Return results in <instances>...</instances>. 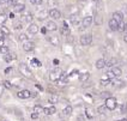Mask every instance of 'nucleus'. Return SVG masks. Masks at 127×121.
I'll return each mask as SVG.
<instances>
[{
	"label": "nucleus",
	"mask_w": 127,
	"mask_h": 121,
	"mask_svg": "<svg viewBox=\"0 0 127 121\" xmlns=\"http://www.w3.org/2000/svg\"><path fill=\"white\" fill-rule=\"evenodd\" d=\"M106 60L104 59H98L97 61H96V68L97 70H102V68H104L106 67Z\"/></svg>",
	"instance_id": "nucleus-18"
},
{
	"label": "nucleus",
	"mask_w": 127,
	"mask_h": 121,
	"mask_svg": "<svg viewBox=\"0 0 127 121\" xmlns=\"http://www.w3.org/2000/svg\"><path fill=\"white\" fill-rule=\"evenodd\" d=\"M5 46V42H4V38H0V47Z\"/></svg>",
	"instance_id": "nucleus-44"
},
{
	"label": "nucleus",
	"mask_w": 127,
	"mask_h": 121,
	"mask_svg": "<svg viewBox=\"0 0 127 121\" xmlns=\"http://www.w3.org/2000/svg\"><path fill=\"white\" fill-rule=\"evenodd\" d=\"M94 23L96 25H102L103 24V17H102V14H99V13L95 14L94 16Z\"/></svg>",
	"instance_id": "nucleus-12"
},
{
	"label": "nucleus",
	"mask_w": 127,
	"mask_h": 121,
	"mask_svg": "<svg viewBox=\"0 0 127 121\" xmlns=\"http://www.w3.org/2000/svg\"><path fill=\"white\" fill-rule=\"evenodd\" d=\"M2 121H8V120H2Z\"/></svg>",
	"instance_id": "nucleus-55"
},
{
	"label": "nucleus",
	"mask_w": 127,
	"mask_h": 121,
	"mask_svg": "<svg viewBox=\"0 0 127 121\" xmlns=\"http://www.w3.org/2000/svg\"><path fill=\"white\" fill-rule=\"evenodd\" d=\"M48 14H49L50 18H53V19H60L61 18V12L57 10V8H50L49 11H48Z\"/></svg>",
	"instance_id": "nucleus-5"
},
{
	"label": "nucleus",
	"mask_w": 127,
	"mask_h": 121,
	"mask_svg": "<svg viewBox=\"0 0 127 121\" xmlns=\"http://www.w3.org/2000/svg\"><path fill=\"white\" fill-rule=\"evenodd\" d=\"M1 31H2V32H4V34H5L6 36L10 35V30H8L6 27H1Z\"/></svg>",
	"instance_id": "nucleus-35"
},
{
	"label": "nucleus",
	"mask_w": 127,
	"mask_h": 121,
	"mask_svg": "<svg viewBox=\"0 0 127 121\" xmlns=\"http://www.w3.org/2000/svg\"><path fill=\"white\" fill-rule=\"evenodd\" d=\"M28 37L29 36L27 35V34H24V32H23V34H21V35L18 36V40H19L21 42H25V41H28Z\"/></svg>",
	"instance_id": "nucleus-26"
},
{
	"label": "nucleus",
	"mask_w": 127,
	"mask_h": 121,
	"mask_svg": "<svg viewBox=\"0 0 127 121\" xmlns=\"http://www.w3.org/2000/svg\"><path fill=\"white\" fill-rule=\"evenodd\" d=\"M101 96H102V97H107V98H108V97H110L109 92H107V91H104V92H101Z\"/></svg>",
	"instance_id": "nucleus-37"
},
{
	"label": "nucleus",
	"mask_w": 127,
	"mask_h": 121,
	"mask_svg": "<svg viewBox=\"0 0 127 121\" xmlns=\"http://www.w3.org/2000/svg\"><path fill=\"white\" fill-rule=\"evenodd\" d=\"M92 23H94V17H92V16H86V17L83 18V21H82V25H83L84 28H89Z\"/></svg>",
	"instance_id": "nucleus-7"
},
{
	"label": "nucleus",
	"mask_w": 127,
	"mask_h": 121,
	"mask_svg": "<svg viewBox=\"0 0 127 121\" xmlns=\"http://www.w3.org/2000/svg\"><path fill=\"white\" fill-rule=\"evenodd\" d=\"M116 65H118V60H116L115 58H112V59H109V60L106 62V67H108V68H112V67L116 66Z\"/></svg>",
	"instance_id": "nucleus-17"
},
{
	"label": "nucleus",
	"mask_w": 127,
	"mask_h": 121,
	"mask_svg": "<svg viewBox=\"0 0 127 121\" xmlns=\"http://www.w3.org/2000/svg\"><path fill=\"white\" fill-rule=\"evenodd\" d=\"M63 113L65 116H70L71 113H72V107H71V106H67L65 109H63Z\"/></svg>",
	"instance_id": "nucleus-25"
},
{
	"label": "nucleus",
	"mask_w": 127,
	"mask_h": 121,
	"mask_svg": "<svg viewBox=\"0 0 127 121\" xmlns=\"http://www.w3.org/2000/svg\"><path fill=\"white\" fill-rule=\"evenodd\" d=\"M113 18L118 22V23H120V22L124 21V14L121 13V12H118V11H116V12L113 13Z\"/></svg>",
	"instance_id": "nucleus-20"
},
{
	"label": "nucleus",
	"mask_w": 127,
	"mask_h": 121,
	"mask_svg": "<svg viewBox=\"0 0 127 121\" xmlns=\"http://www.w3.org/2000/svg\"><path fill=\"white\" fill-rule=\"evenodd\" d=\"M47 31H48V30H47V28H44V27H43V28L41 29V32H42L43 35H44V34H46V32H47Z\"/></svg>",
	"instance_id": "nucleus-42"
},
{
	"label": "nucleus",
	"mask_w": 127,
	"mask_h": 121,
	"mask_svg": "<svg viewBox=\"0 0 127 121\" xmlns=\"http://www.w3.org/2000/svg\"><path fill=\"white\" fill-rule=\"evenodd\" d=\"M17 96L19 97V98H30L31 97V92L29 91V90H22V91H19V92L17 93Z\"/></svg>",
	"instance_id": "nucleus-10"
},
{
	"label": "nucleus",
	"mask_w": 127,
	"mask_h": 121,
	"mask_svg": "<svg viewBox=\"0 0 127 121\" xmlns=\"http://www.w3.org/2000/svg\"><path fill=\"white\" fill-rule=\"evenodd\" d=\"M34 112L37 113V114H41V113H43V107H41V106H35V107H34Z\"/></svg>",
	"instance_id": "nucleus-28"
},
{
	"label": "nucleus",
	"mask_w": 127,
	"mask_h": 121,
	"mask_svg": "<svg viewBox=\"0 0 127 121\" xmlns=\"http://www.w3.org/2000/svg\"><path fill=\"white\" fill-rule=\"evenodd\" d=\"M107 74V78L109 79V80H112V79H115V76H114V73H113V71L112 70H109V71L106 73Z\"/></svg>",
	"instance_id": "nucleus-29"
},
{
	"label": "nucleus",
	"mask_w": 127,
	"mask_h": 121,
	"mask_svg": "<svg viewBox=\"0 0 127 121\" xmlns=\"http://www.w3.org/2000/svg\"><path fill=\"white\" fill-rule=\"evenodd\" d=\"M91 1H98V0H91Z\"/></svg>",
	"instance_id": "nucleus-54"
},
{
	"label": "nucleus",
	"mask_w": 127,
	"mask_h": 121,
	"mask_svg": "<svg viewBox=\"0 0 127 121\" xmlns=\"http://www.w3.org/2000/svg\"><path fill=\"white\" fill-rule=\"evenodd\" d=\"M89 77H90V74L88 72L86 73H82V74H79V80L80 82H86L89 79Z\"/></svg>",
	"instance_id": "nucleus-24"
},
{
	"label": "nucleus",
	"mask_w": 127,
	"mask_h": 121,
	"mask_svg": "<svg viewBox=\"0 0 127 121\" xmlns=\"http://www.w3.org/2000/svg\"><path fill=\"white\" fill-rule=\"evenodd\" d=\"M110 83V80L108 79V80H101V85H108Z\"/></svg>",
	"instance_id": "nucleus-38"
},
{
	"label": "nucleus",
	"mask_w": 127,
	"mask_h": 121,
	"mask_svg": "<svg viewBox=\"0 0 127 121\" xmlns=\"http://www.w3.org/2000/svg\"><path fill=\"white\" fill-rule=\"evenodd\" d=\"M124 31H125V34H127V23L125 24V28H124Z\"/></svg>",
	"instance_id": "nucleus-47"
},
{
	"label": "nucleus",
	"mask_w": 127,
	"mask_h": 121,
	"mask_svg": "<svg viewBox=\"0 0 127 121\" xmlns=\"http://www.w3.org/2000/svg\"><path fill=\"white\" fill-rule=\"evenodd\" d=\"M28 31H29V34H31V35H36V34L38 32V27H37V24L31 23V24L28 27Z\"/></svg>",
	"instance_id": "nucleus-11"
},
{
	"label": "nucleus",
	"mask_w": 127,
	"mask_h": 121,
	"mask_svg": "<svg viewBox=\"0 0 127 121\" xmlns=\"http://www.w3.org/2000/svg\"><path fill=\"white\" fill-rule=\"evenodd\" d=\"M10 0H0V4H8Z\"/></svg>",
	"instance_id": "nucleus-43"
},
{
	"label": "nucleus",
	"mask_w": 127,
	"mask_h": 121,
	"mask_svg": "<svg viewBox=\"0 0 127 121\" xmlns=\"http://www.w3.org/2000/svg\"><path fill=\"white\" fill-rule=\"evenodd\" d=\"M124 28H125V23L122 21L119 23V28H118V30H119V31H124Z\"/></svg>",
	"instance_id": "nucleus-36"
},
{
	"label": "nucleus",
	"mask_w": 127,
	"mask_h": 121,
	"mask_svg": "<svg viewBox=\"0 0 127 121\" xmlns=\"http://www.w3.org/2000/svg\"><path fill=\"white\" fill-rule=\"evenodd\" d=\"M124 41H125V42L127 43V34H126V35H125V36H124Z\"/></svg>",
	"instance_id": "nucleus-50"
},
{
	"label": "nucleus",
	"mask_w": 127,
	"mask_h": 121,
	"mask_svg": "<svg viewBox=\"0 0 127 121\" xmlns=\"http://www.w3.org/2000/svg\"><path fill=\"white\" fill-rule=\"evenodd\" d=\"M125 13L127 14V5H126V6H125Z\"/></svg>",
	"instance_id": "nucleus-52"
},
{
	"label": "nucleus",
	"mask_w": 127,
	"mask_h": 121,
	"mask_svg": "<svg viewBox=\"0 0 127 121\" xmlns=\"http://www.w3.org/2000/svg\"><path fill=\"white\" fill-rule=\"evenodd\" d=\"M118 106V103H116V100L113 98V97H108L106 100V107L109 109V110H114L115 108Z\"/></svg>",
	"instance_id": "nucleus-4"
},
{
	"label": "nucleus",
	"mask_w": 127,
	"mask_h": 121,
	"mask_svg": "<svg viewBox=\"0 0 127 121\" xmlns=\"http://www.w3.org/2000/svg\"><path fill=\"white\" fill-rule=\"evenodd\" d=\"M120 113H121V114H126V113H127V103H122V104H121Z\"/></svg>",
	"instance_id": "nucleus-27"
},
{
	"label": "nucleus",
	"mask_w": 127,
	"mask_h": 121,
	"mask_svg": "<svg viewBox=\"0 0 127 121\" xmlns=\"http://www.w3.org/2000/svg\"><path fill=\"white\" fill-rule=\"evenodd\" d=\"M35 48V43L32 42V41H25V42H23V50L24 52H31V50H34Z\"/></svg>",
	"instance_id": "nucleus-6"
},
{
	"label": "nucleus",
	"mask_w": 127,
	"mask_h": 121,
	"mask_svg": "<svg viewBox=\"0 0 127 121\" xmlns=\"http://www.w3.org/2000/svg\"><path fill=\"white\" fill-rule=\"evenodd\" d=\"M43 113L47 115H52V114H54V113H57V108L54 107V106H52L49 108H43Z\"/></svg>",
	"instance_id": "nucleus-19"
},
{
	"label": "nucleus",
	"mask_w": 127,
	"mask_h": 121,
	"mask_svg": "<svg viewBox=\"0 0 127 121\" xmlns=\"http://www.w3.org/2000/svg\"><path fill=\"white\" fill-rule=\"evenodd\" d=\"M48 101H49V103H52V104H55V103L59 102V96L58 95H52V96H49Z\"/></svg>",
	"instance_id": "nucleus-23"
},
{
	"label": "nucleus",
	"mask_w": 127,
	"mask_h": 121,
	"mask_svg": "<svg viewBox=\"0 0 127 121\" xmlns=\"http://www.w3.org/2000/svg\"><path fill=\"white\" fill-rule=\"evenodd\" d=\"M18 68H19V72H21L24 77H27V78H31V77H32V73L30 71V68H29L24 62H21L19 66H18Z\"/></svg>",
	"instance_id": "nucleus-1"
},
{
	"label": "nucleus",
	"mask_w": 127,
	"mask_h": 121,
	"mask_svg": "<svg viewBox=\"0 0 127 121\" xmlns=\"http://www.w3.org/2000/svg\"><path fill=\"white\" fill-rule=\"evenodd\" d=\"M61 73H63V71H61L60 68H55V70H53V71L50 72L49 79L52 80V82H57L58 79H60V77H61Z\"/></svg>",
	"instance_id": "nucleus-3"
},
{
	"label": "nucleus",
	"mask_w": 127,
	"mask_h": 121,
	"mask_svg": "<svg viewBox=\"0 0 127 121\" xmlns=\"http://www.w3.org/2000/svg\"><path fill=\"white\" fill-rule=\"evenodd\" d=\"M43 2V0H36V5H41Z\"/></svg>",
	"instance_id": "nucleus-45"
},
{
	"label": "nucleus",
	"mask_w": 127,
	"mask_h": 121,
	"mask_svg": "<svg viewBox=\"0 0 127 121\" xmlns=\"http://www.w3.org/2000/svg\"><path fill=\"white\" fill-rule=\"evenodd\" d=\"M79 42H80L82 46H90V44L92 43V35H90V34L83 35L82 37H80Z\"/></svg>",
	"instance_id": "nucleus-2"
},
{
	"label": "nucleus",
	"mask_w": 127,
	"mask_h": 121,
	"mask_svg": "<svg viewBox=\"0 0 127 121\" xmlns=\"http://www.w3.org/2000/svg\"><path fill=\"white\" fill-rule=\"evenodd\" d=\"M112 71H113L114 76H115V78H119V77H121V74H122V71H121V68H119V67H112L110 68Z\"/></svg>",
	"instance_id": "nucleus-22"
},
{
	"label": "nucleus",
	"mask_w": 127,
	"mask_h": 121,
	"mask_svg": "<svg viewBox=\"0 0 127 121\" xmlns=\"http://www.w3.org/2000/svg\"><path fill=\"white\" fill-rule=\"evenodd\" d=\"M108 27H109V29L110 30H113V31H116L118 30V28H119V23L114 19L113 17L109 19V23H108Z\"/></svg>",
	"instance_id": "nucleus-8"
},
{
	"label": "nucleus",
	"mask_w": 127,
	"mask_h": 121,
	"mask_svg": "<svg viewBox=\"0 0 127 121\" xmlns=\"http://www.w3.org/2000/svg\"><path fill=\"white\" fill-rule=\"evenodd\" d=\"M14 59H17V55L14 54V53H7V54H4V60L6 61V62H10V61H12Z\"/></svg>",
	"instance_id": "nucleus-13"
},
{
	"label": "nucleus",
	"mask_w": 127,
	"mask_h": 121,
	"mask_svg": "<svg viewBox=\"0 0 127 121\" xmlns=\"http://www.w3.org/2000/svg\"><path fill=\"white\" fill-rule=\"evenodd\" d=\"M78 1H79V2H83V4H85V1H86V0H78Z\"/></svg>",
	"instance_id": "nucleus-51"
},
{
	"label": "nucleus",
	"mask_w": 127,
	"mask_h": 121,
	"mask_svg": "<svg viewBox=\"0 0 127 121\" xmlns=\"http://www.w3.org/2000/svg\"><path fill=\"white\" fill-rule=\"evenodd\" d=\"M10 72H11V68H6L5 70V73H10Z\"/></svg>",
	"instance_id": "nucleus-48"
},
{
	"label": "nucleus",
	"mask_w": 127,
	"mask_h": 121,
	"mask_svg": "<svg viewBox=\"0 0 127 121\" xmlns=\"http://www.w3.org/2000/svg\"><path fill=\"white\" fill-rule=\"evenodd\" d=\"M2 86H4V88H6V89H11V88H12V85H11V83H10V82H4V83H2Z\"/></svg>",
	"instance_id": "nucleus-34"
},
{
	"label": "nucleus",
	"mask_w": 127,
	"mask_h": 121,
	"mask_svg": "<svg viewBox=\"0 0 127 121\" xmlns=\"http://www.w3.org/2000/svg\"><path fill=\"white\" fill-rule=\"evenodd\" d=\"M10 50H8V47L7 46H2V47H0V53L1 54H7Z\"/></svg>",
	"instance_id": "nucleus-30"
},
{
	"label": "nucleus",
	"mask_w": 127,
	"mask_h": 121,
	"mask_svg": "<svg viewBox=\"0 0 127 121\" xmlns=\"http://www.w3.org/2000/svg\"><path fill=\"white\" fill-rule=\"evenodd\" d=\"M60 34L64 36H68L70 35V29H68V27L66 25V24H63V27L60 28Z\"/></svg>",
	"instance_id": "nucleus-21"
},
{
	"label": "nucleus",
	"mask_w": 127,
	"mask_h": 121,
	"mask_svg": "<svg viewBox=\"0 0 127 121\" xmlns=\"http://www.w3.org/2000/svg\"><path fill=\"white\" fill-rule=\"evenodd\" d=\"M47 38H48V41H49L50 44H53V46H59V43H60V40H59V36L50 35V36H48Z\"/></svg>",
	"instance_id": "nucleus-9"
},
{
	"label": "nucleus",
	"mask_w": 127,
	"mask_h": 121,
	"mask_svg": "<svg viewBox=\"0 0 127 121\" xmlns=\"http://www.w3.org/2000/svg\"><path fill=\"white\" fill-rule=\"evenodd\" d=\"M5 37H6V35H5V34H4V32L0 30V38H4V40H5Z\"/></svg>",
	"instance_id": "nucleus-41"
},
{
	"label": "nucleus",
	"mask_w": 127,
	"mask_h": 121,
	"mask_svg": "<svg viewBox=\"0 0 127 121\" xmlns=\"http://www.w3.org/2000/svg\"><path fill=\"white\" fill-rule=\"evenodd\" d=\"M22 121H24V120H22Z\"/></svg>",
	"instance_id": "nucleus-56"
},
{
	"label": "nucleus",
	"mask_w": 127,
	"mask_h": 121,
	"mask_svg": "<svg viewBox=\"0 0 127 121\" xmlns=\"http://www.w3.org/2000/svg\"><path fill=\"white\" fill-rule=\"evenodd\" d=\"M38 16H40V17H38L40 19H43V18H44L43 16H46V12H44V10H43V11H41V12H40V14H38Z\"/></svg>",
	"instance_id": "nucleus-39"
},
{
	"label": "nucleus",
	"mask_w": 127,
	"mask_h": 121,
	"mask_svg": "<svg viewBox=\"0 0 127 121\" xmlns=\"http://www.w3.org/2000/svg\"><path fill=\"white\" fill-rule=\"evenodd\" d=\"M46 28H47V30H48V31H55V30L58 29V25L53 21H50V22H48V23H47Z\"/></svg>",
	"instance_id": "nucleus-16"
},
{
	"label": "nucleus",
	"mask_w": 127,
	"mask_h": 121,
	"mask_svg": "<svg viewBox=\"0 0 127 121\" xmlns=\"http://www.w3.org/2000/svg\"><path fill=\"white\" fill-rule=\"evenodd\" d=\"M13 28L16 29V30H21V29L23 28V22H21V23H16L13 25Z\"/></svg>",
	"instance_id": "nucleus-32"
},
{
	"label": "nucleus",
	"mask_w": 127,
	"mask_h": 121,
	"mask_svg": "<svg viewBox=\"0 0 127 121\" xmlns=\"http://www.w3.org/2000/svg\"><path fill=\"white\" fill-rule=\"evenodd\" d=\"M106 109H108V108H107L106 104H104V106H99L97 110H98V113H101V114H102V113H104V112H106Z\"/></svg>",
	"instance_id": "nucleus-33"
},
{
	"label": "nucleus",
	"mask_w": 127,
	"mask_h": 121,
	"mask_svg": "<svg viewBox=\"0 0 127 121\" xmlns=\"http://www.w3.org/2000/svg\"><path fill=\"white\" fill-rule=\"evenodd\" d=\"M37 118H38V114H37V113H35V112H34V113L31 114V119H32V120H36Z\"/></svg>",
	"instance_id": "nucleus-40"
},
{
	"label": "nucleus",
	"mask_w": 127,
	"mask_h": 121,
	"mask_svg": "<svg viewBox=\"0 0 127 121\" xmlns=\"http://www.w3.org/2000/svg\"><path fill=\"white\" fill-rule=\"evenodd\" d=\"M22 17H23V18H22V22H23V23H31V22H32V14L29 13V12H27L25 14H23Z\"/></svg>",
	"instance_id": "nucleus-15"
},
{
	"label": "nucleus",
	"mask_w": 127,
	"mask_h": 121,
	"mask_svg": "<svg viewBox=\"0 0 127 121\" xmlns=\"http://www.w3.org/2000/svg\"><path fill=\"white\" fill-rule=\"evenodd\" d=\"M30 2H31L32 5H36V0H30Z\"/></svg>",
	"instance_id": "nucleus-49"
},
{
	"label": "nucleus",
	"mask_w": 127,
	"mask_h": 121,
	"mask_svg": "<svg viewBox=\"0 0 127 121\" xmlns=\"http://www.w3.org/2000/svg\"><path fill=\"white\" fill-rule=\"evenodd\" d=\"M25 10V5L24 4H21V2H17L13 5V11L14 12H23Z\"/></svg>",
	"instance_id": "nucleus-14"
},
{
	"label": "nucleus",
	"mask_w": 127,
	"mask_h": 121,
	"mask_svg": "<svg viewBox=\"0 0 127 121\" xmlns=\"http://www.w3.org/2000/svg\"><path fill=\"white\" fill-rule=\"evenodd\" d=\"M6 19H7V16L6 14H0V24H4V23H6Z\"/></svg>",
	"instance_id": "nucleus-31"
},
{
	"label": "nucleus",
	"mask_w": 127,
	"mask_h": 121,
	"mask_svg": "<svg viewBox=\"0 0 127 121\" xmlns=\"http://www.w3.org/2000/svg\"><path fill=\"white\" fill-rule=\"evenodd\" d=\"M2 91H4V88L0 85V97H1V95H2Z\"/></svg>",
	"instance_id": "nucleus-46"
},
{
	"label": "nucleus",
	"mask_w": 127,
	"mask_h": 121,
	"mask_svg": "<svg viewBox=\"0 0 127 121\" xmlns=\"http://www.w3.org/2000/svg\"><path fill=\"white\" fill-rule=\"evenodd\" d=\"M119 121H127V119H121V120H119Z\"/></svg>",
	"instance_id": "nucleus-53"
}]
</instances>
